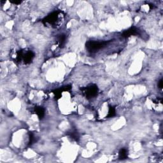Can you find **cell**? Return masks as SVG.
Masks as SVG:
<instances>
[{
  "label": "cell",
  "mask_w": 163,
  "mask_h": 163,
  "mask_svg": "<svg viewBox=\"0 0 163 163\" xmlns=\"http://www.w3.org/2000/svg\"><path fill=\"white\" fill-rule=\"evenodd\" d=\"M11 3H13L14 5H19V4H21L22 3V1H10V2Z\"/></svg>",
  "instance_id": "14"
},
{
  "label": "cell",
  "mask_w": 163,
  "mask_h": 163,
  "mask_svg": "<svg viewBox=\"0 0 163 163\" xmlns=\"http://www.w3.org/2000/svg\"><path fill=\"white\" fill-rule=\"evenodd\" d=\"M34 112L38 117L40 120H42L45 115V110L42 106H35L34 108Z\"/></svg>",
  "instance_id": "7"
},
{
  "label": "cell",
  "mask_w": 163,
  "mask_h": 163,
  "mask_svg": "<svg viewBox=\"0 0 163 163\" xmlns=\"http://www.w3.org/2000/svg\"><path fill=\"white\" fill-rule=\"evenodd\" d=\"M110 42V41L89 40L85 43V48L88 52L94 54L106 47Z\"/></svg>",
  "instance_id": "3"
},
{
  "label": "cell",
  "mask_w": 163,
  "mask_h": 163,
  "mask_svg": "<svg viewBox=\"0 0 163 163\" xmlns=\"http://www.w3.org/2000/svg\"><path fill=\"white\" fill-rule=\"evenodd\" d=\"M116 115V110L115 108L109 105V108H108V115H106V118H111V117H113Z\"/></svg>",
  "instance_id": "10"
},
{
  "label": "cell",
  "mask_w": 163,
  "mask_h": 163,
  "mask_svg": "<svg viewBox=\"0 0 163 163\" xmlns=\"http://www.w3.org/2000/svg\"><path fill=\"white\" fill-rule=\"evenodd\" d=\"M128 158V150L122 148L118 152V159L119 160H125Z\"/></svg>",
  "instance_id": "9"
},
{
  "label": "cell",
  "mask_w": 163,
  "mask_h": 163,
  "mask_svg": "<svg viewBox=\"0 0 163 163\" xmlns=\"http://www.w3.org/2000/svg\"><path fill=\"white\" fill-rule=\"evenodd\" d=\"M35 57V54L32 51L20 50L17 52L15 62L17 63H23L24 64H30Z\"/></svg>",
  "instance_id": "2"
},
{
  "label": "cell",
  "mask_w": 163,
  "mask_h": 163,
  "mask_svg": "<svg viewBox=\"0 0 163 163\" xmlns=\"http://www.w3.org/2000/svg\"><path fill=\"white\" fill-rule=\"evenodd\" d=\"M141 35V30L137 28V27H131L127 30L124 31L122 34V37L125 38H129L131 36H136V35Z\"/></svg>",
  "instance_id": "5"
},
{
  "label": "cell",
  "mask_w": 163,
  "mask_h": 163,
  "mask_svg": "<svg viewBox=\"0 0 163 163\" xmlns=\"http://www.w3.org/2000/svg\"><path fill=\"white\" fill-rule=\"evenodd\" d=\"M36 137L35 136V134L33 133H32V132H29V143L28 145H32V144H34L35 142H36Z\"/></svg>",
  "instance_id": "12"
},
{
  "label": "cell",
  "mask_w": 163,
  "mask_h": 163,
  "mask_svg": "<svg viewBox=\"0 0 163 163\" xmlns=\"http://www.w3.org/2000/svg\"><path fill=\"white\" fill-rule=\"evenodd\" d=\"M158 88L160 90L162 89V79L161 78L158 82Z\"/></svg>",
  "instance_id": "13"
},
{
  "label": "cell",
  "mask_w": 163,
  "mask_h": 163,
  "mask_svg": "<svg viewBox=\"0 0 163 163\" xmlns=\"http://www.w3.org/2000/svg\"><path fill=\"white\" fill-rule=\"evenodd\" d=\"M80 91L88 100H91L97 96L99 89L96 84H90L85 88H80Z\"/></svg>",
  "instance_id": "4"
},
{
  "label": "cell",
  "mask_w": 163,
  "mask_h": 163,
  "mask_svg": "<svg viewBox=\"0 0 163 163\" xmlns=\"http://www.w3.org/2000/svg\"><path fill=\"white\" fill-rule=\"evenodd\" d=\"M57 44H58L59 47H60L61 48H63L64 47L65 44H66V35L64 33H62V34H60L59 35H58V36L57 38Z\"/></svg>",
  "instance_id": "8"
},
{
  "label": "cell",
  "mask_w": 163,
  "mask_h": 163,
  "mask_svg": "<svg viewBox=\"0 0 163 163\" xmlns=\"http://www.w3.org/2000/svg\"><path fill=\"white\" fill-rule=\"evenodd\" d=\"M72 89V86L71 85H67V86H64V87H62V88L56 89L52 91L53 93L55 95L56 98L57 100L59 99L62 96V93L64 91H69L70 89Z\"/></svg>",
  "instance_id": "6"
},
{
  "label": "cell",
  "mask_w": 163,
  "mask_h": 163,
  "mask_svg": "<svg viewBox=\"0 0 163 163\" xmlns=\"http://www.w3.org/2000/svg\"><path fill=\"white\" fill-rule=\"evenodd\" d=\"M64 15L62 11L56 10L48 14L45 18L42 19L43 24L45 26H51L53 28H56L61 23V19H63Z\"/></svg>",
  "instance_id": "1"
},
{
  "label": "cell",
  "mask_w": 163,
  "mask_h": 163,
  "mask_svg": "<svg viewBox=\"0 0 163 163\" xmlns=\"http://www.w3.org/2000/svg\"><path fill=\"white\" fill-rule=\"evenodd\" d=\"M68 135L69 136L70 138L75 141H78L79 140V134L76 130H72V131H70L68 133Z\"/></svg>",
  "instance_id": "11"
}]
</instances>
